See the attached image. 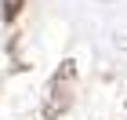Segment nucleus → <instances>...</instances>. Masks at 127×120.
<instances>
[{"label": "nucleus", "mask_w": 127, "mask_h": 120, "mask_svg": "<svg viewBox=\"0 0 127 120\" xmlns=\"http://www.w3.org/2000/svg\"><path fill=\"white\" fill-rule=\"evenodd\" d=\"M22 11V0H4V22H15Z\"/></svg>", "instance_id": "nucleus-2"}, {"label": "nucleus", "mask_w": 127, "mask_h": 120, "mask_svg": "<svg viewBox=\"0 0 127 120\" xmlns=\"http://www.w3.org/2000/svg\"><path fill=\"white\" fill-rule=\"evenodd\" d=\"M73 106V91H69V84H55L51 80L47 95H44V102H40V117L44 120H62V113Z\"/></svg>", "instance_id": "nucleus-1"}]
</instances>
